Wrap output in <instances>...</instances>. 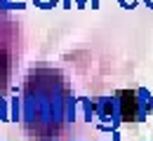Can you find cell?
<instances>
[{
	"instance_id": "1",
	"label": "cell",
	"mask_w": 153,
	"mask_h": 141,
	"mask_svg": "<svg viewBox=\"0 0 153 141\" xmlns=\"http://www.w3.org/2000/svg\"><path fill=\"white\" fill-rule=\"evenodd\" d=\"M92 7H99V0H92Z\"/></svg>"
},
{
	"instance_id": "2",
	"label": "cell",
	"mask_w": 153,
	"mask_h": 141,
	"mask_svg": "<svg viewBox=\"0 0 153 141\" xmlns=\"http://www.w3.org/2000/svg\"><path fill=\"white\" fill-rule=\"evenodd\" d=\"M146 2H149V5H151V7H153V0H146Z\"/></svg>"
}]
</instances>
